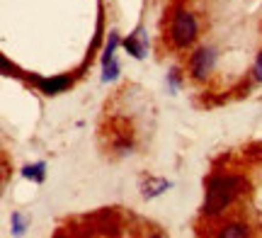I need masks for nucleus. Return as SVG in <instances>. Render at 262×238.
<instances>
[{
  "instance_id": "1",
  "label": "nucleus",
  "mask_w": 262,
  "mask_h": 238,
  "mask_svg": "<svg viewBox=\"0 0 262 238\" xmlns=\"http://www.w3.org/2000/svg\"><path fill=\"white\" fill-rule=\"evenodd\" d=\"M245 180L238 175H216L206 185V200H204V214L216 217L231 204V202L243 192Z\"/></svg>"
},
{
  "instance_id": "6",
  "label": "nucleus",
  "mask_w": 262,
  "mask_h": 238,
  "mask_svg": "<svg viewBox=\"0 0 262 238\" xmlns=\"http://www.w3.org/2000/svg\"><path fill=\"white\" fill-rule=\"evenodd\" d=\"M168 187H170L168 180H163V178H148V180L141 185V194H143L146 200H153V197L163 194Z\"/></svg>"
},
{
  "instance_id": "7",
  "label": "nucleus",
  "mask_w": 262,
  "mask_h": 238,
  "mask_svg": "<svg viewBox=\"0 0 262 238\" xmlns=\"http://www.w3.org/2000/svg\"><path fill=\"white\" fill-rule=\"evenodd\" d=\"M22 175H25L27 180L44 182V178H47V165H44V163H34V165H25V168H22Z\"/></svg>"
},
{
  "instance_id": "8",
  "label": "nucleus",
  "mask_w": 262,
  "mask_h": 238,
  "mask_svg": "<svg viewBox=\"0 0 262 238\" xmlns=\"http://www.w3.org/2000/svg\"><path fill=\"white\" fill-rule=\"evenodd\" d=\"M219 236H224V238H245L248 236V226H243V224H228V226L221 229Z\"/></svg>"
},
{
  "instance_id": "2",
  "label": "nucleus",
  "mask_w": 262,
  "mask_h": 238,
  "mask_svg": "<svg viewBox=\"0 0 262 238\" xmlns=\"http://www.w3.org/2000/svg\"><path fill=\"white\" fill-rule=\"evenodd\" d=\"M170 37L175 41V47L187 49L192 41L196 39V19L192 12L187 10H180L175 19H172V29H170Z\"/></svg>"
},
{
  "instance_id": "5",
  "label": "nucleus",
  "mask_w": 262,
  "mask_h": 238,
  "mask_svg": "<svg viewBox=\"0 0 262 238\" xmlns=\"http://www.w3.org/2000/svg\"><path fill=\"white\" fill-rule=\"evenodd\" d=\"M34 83L39 85V90L44 95H58L66 93L71 88V78L68 76H56V78H34Z\"/></svg>"
},
{
  "instance_id": "12",
  "label": "nucleus",
  "mask_w": 262,
  "mask_h": 238,
  "mask_svg": "<svg viewBox=\"0 0 262 238\" xmlns=\"http://www.w3.org/2000/svg\"><path fill=\"white\" fill-rule=\"evenodd\" d=\"M253 73H255V78H257V80H262V51L257 54V61H255Z\"/></svg>"
},
{
  "instance_id": "3",
  "label": "nucleus",
  "mask_w": 262,
  "mask_h": 238,
  "mask_svg": "<svg viewBox=\"0 0 262 238\" xmlns=\"http://www.w3.org/2000/svg\"><path fill=\"white\" fill-rule=\"evenodd\" d=\"M216 63V54L211 51V49H199L194 56H192V73H194V78H206V73L214 68Z\"/></svg>"
},
{
  "instance_id": "10",
  "label": "nucleus",
  "mask_w": 262,
  "mask_h": 238,
  "mask_svg": "<svg viewBox=\"0 0 262 238\" xmlns=\"http://www.w3.org/2000/svg\"><path fill=\"white\" fill-rule=\"evenodd\" d=\"M119 76V63L117 61H110V63H104V73H102V80L104 83H110V80H114V78Z\"/></svg>"
},
{
  "instance_id": "4",
  "label": "nucleus",
  "mask_w": 262,
  "mask_h": 238,
  "mask_svg": "<svg viewBox=\"0 0 262 238\" xmlns=\"http://www.w3.org/2000/svg\"><path fill=\"white\" fill-rule=\"evenodd\" d=\"M124 49H126L134 58H143L148 54V37H146L143 27H139L134 34H129V39L124 41Z\"/></svg>"
},
{
  "instance_id": "13",
  "label": "nucleus",
  "mask_w": 262,
  "mask_h": 238,
  "mask_svg": "<svg viewBox=\"0 0 262 238\" xmlns=\"http://www.w3.org/2000/svg\"><path fill=\"white\" fill-rule=\"evenodd\" d=\"M178 71H172V73H170V90H172V93H175V90H178Z\"/></svg>"
},
{
  "instance_id": "9",
  "label": "nucleus",
  "mask_w": 262,
  "mask_h": 238,
  "mask_svg": "<svg viewBox=\"0 0 262 238\" xmlns=\"http://www.w3.org/2000/svg\"><path fill=\"white\" fill-rule=\"evenodd\" d=\"M117 44H119V34L117 32H110V41H107V47H104V56H102V66L104 63H110L114 58V51H117Z\"/></svg>"
},
{
  "instance_id": "11",
  "label": "nucleus",
  "mask_w": 262,
  "mask_h": 238,
  "mask_svg": "<svg viewBox=\"0 0 262 238\" xmlns=\"http://www.w3.org/2000/svg\"><path fill=\"white\" fill-rule=\"evenodd\" d=\"M25 226H27L25 217L15 211V214H12V233H15V236H22V233H25Z\"/></svg>"
}]
</instances>
